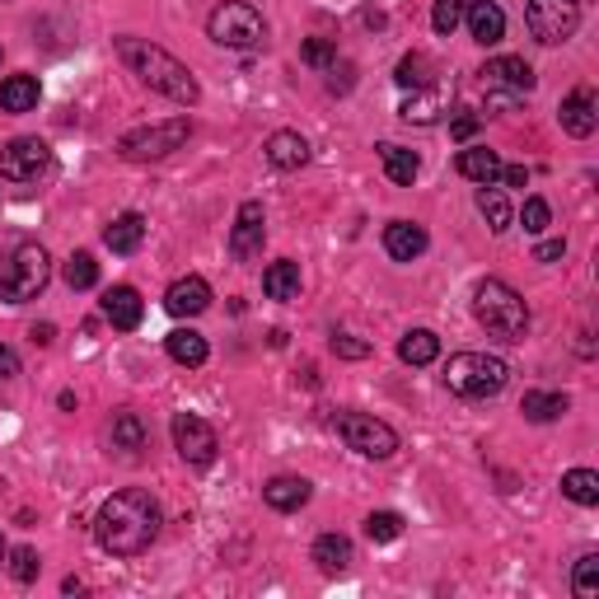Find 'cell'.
<instances>
[{"label":"cell","instance_id":"cell-1","mask_svg":"<svg viewBox=\"0 0 599 599\" xmlns=\"http://www.w3.org/2000/svg\"><path fill=\"white\" fill-rule=\"evenodd\" d=\"M160 524H164L160 501L141 487H123L99 506L94 538H99L103 552H113V558H141V552L160 538Z\"/></svg>","mask_w":599,"mask_h":599},{"label":"cell","instance_id":"cell-2","mask_svg":"<svg viewBox=\"0 0 599 599\" xmlns=\"http://www.w3.org/2000/svg\"><path fill=\"white\" fill-rule=\"evenodd\" d=\"M113 52H117V62H123L131 75H137L141 85L155 89V94L174 99V103H183V109L202 103V85H197V75H192L183 62H178L174 52H164L160 42H150V38H117V42H113Z\"/></svg>","mask_w":599,"mask_h":599},{"label":"cell","instance_id":"cell-3","mask_svg":"<svg viewBox=\"0 0 599 599\" xmlns=\"http://www.w3.org/2000/svg\"><path fill=\"white\" fill-rule=\"evenodd\" d=\"M473 319L497 342H524V333H530V305L501 277H487L473 286Z\"/></svg>","mask_w":599,"mask_h":599},{"label":"cell","instance_id":"cell-4","mask_svg":"<svg viewBox=\"0 0 599 599\" xmlns=\"http://www.w3.org/2000/svg\"><path fill=\"white\" fill-rule=\"evenodd\" d=\"M52 281V258L42 244H14L10 253H0V300L5 305H24L48 291Z\"/></svg>","mask_w":599,"mask_h":599},{"label":"cell","instance_id":"cell-5","mask_svg":"<svg viewBox=\"0 0 599 599\" xmlns=\"http://www.w3.org/2000/svg\"><path fill=\"white\" fill-rule=\"evenodd\" d=\"M506 380H511V366L487 352H455L445 361V388L459 398H497Z\"/></svg>","mask_w":599,"mask_h":599},{"label":"cell","instance_id":"cell-6","mask_svg":"<svg viewBox=\"0 0 599 599\" xmlns=\"http://www.w3.org/2000/svg\"><path fill=\"white\" fill-rule=\"evenodd\" d=\"M206 38L220 42V48H234V52H253L267 38V24L244 0H225V5L212 10V20H206Z\"/></svg>","mask_w":599,"mask_h":599},{"label":"cell","instance_id":"cell-7","mask_svg":"<svg viewBox=\"0 0 599 599\" xmlns=\"http://www.w3.org/2000/svg\"><path fill=\"white\" fill-rule=\"evenodd\" d=\"M192 137V117H169V123H150L137 127L117 141V155L131 160V164H150V160H164L174 150H183V141Z\"/></svg>","mask_w":599,"mask_h":599},{"label":"cell","instance_id":"cell-8","mask_svg":"<svg viewBox=\"0 0 599 599\" xmlns=\"http://www.w3.org/2000/svg\"><path fill=\"white\" fill-rule=\"evenodd\" d=\"M337 436L347 441V449H356V455H366V459L398 455V431L370 412H337Z\"/></svg>","mask_w":599,"mask_h":599},{"label":"cell","instance_id":"cell-9","mask_svg":"<svg viewBox=\"0 0 599 599\" xmlns=\"http://www.w3.org/2000/svg\"><path fill=\"white\" fill-rule=\"evenodd\" d=\"M52 169H56V155L48 141L14 137L0 145V178H10V183H38V178H48Z\"/></svg>","mask_w":599,"mask_h":599},{"label":"cell","instance_id":"cell-10","mask_svg":"<svg viewBox=\"0 0 599 599\" xmlns=\"http://www.w3.org/2000/svg\"><path fill=\"white\" fill-rule=\"evenodd\" d=\"M524 24L544 48H558L581 28V0H530L524 5Z\"/></svg>","mask_w":599,"mask_h":599},{"label":"cell","instance_id":"cell-11","mask_svg":"<svg viewBox=\"0 0 599 599\" xmlns=\"http://www.w3.org/2000/svg\"><path fill=\"white\" fill-rule=\"evenodd\" d=\"M169 431H174V449H178V459H183V463H192V469H206V463H216L220 441H216V426L206 422V417L178 412Z\"/></svg>","mask_w":599,"mask_h":599},{"label":"cell","instance_id":"cell-12","mask_svg":"<svg viewBox=\"0 0 599 599\" xmlns=\"http://www.w3.org/2000/svg\"><path fill=\"white\" fill-rule=\"evenodd\" d=\"M263 239H267V216H263V202H244L234 216V230H230V258L234 263H253L263 253Z\"/></svg>","mask_w":599,"mask_h":599},{"label":"cell","instance_id":"cell-13","mask_svg":"<svg viewBox=\"0 0 599 599\" xmlns=\"http://www.w3.org/2000/svg\"><path fill=\"white\" fill-rule=\"evenodd\" d=\"M99 309H103V319H109L117 333H131V328H141V319H145V305H141L137 286H109L103 300H99Z\"/></svg>","mask_w":599,"mask_h":599},{"label":"cell","instance_id":"cell-14","mask_svg":"<svg viewBox=\"0 0 599 599\" xmlns=\"http://www.w3.org/2000/svg\"><path fill=\"white\" fill-rule=\"evenodd\" d=\"M164 309L174 319H197V314L212 309V286L202 277H178L169 291H164Z\"/></svg>","mask_w":599,"mask_h":599},{"label":"cell","instance_id":"cell-15","mask_svg":"<svg viewBox=\"0 0 599 599\" xmlns=\"http://www.w3.org/2000/svg\"><path fill=\"white\" fill-rule=\"evenodd\" d=\"M463 20H469V38L477 48H497L506 38V10L497 0H473V5H463Z\"/></svg>","mask_w":599,"mask_h":599},{"label":"cell","instance_id":"cell-16","mask_svg":"<svg viewBox=\"0 0 599 599\" xmlns=\"http://www.w3.org/2000/svg\"><path fill=\"white\" fill-rule=\"evenodd\" d=\"M477 75H483L487 89H511V94H530L534 89V71H530V62H520V56H492Z\"/></svg>","mask_w":599,"mask_h":599},{"label":"cell","instance_id":"cell-17","mask_svg":"<svg viewBox=\"0 0 599 599\" xmlns=\"http://www.w3.org/2000/svg\"><path fill=\"white\" fill-rule=\"evenodd\" d=\"M426 244H431V239H426L422 225H412V220H388V225H384V253H388L394 263L422 258Z\"/></svg>","mask_w":599,"mask_h":599},{"label":"cell","instance_id":"cell-18","mask_svg":"<svg viewBox=\"0 0 599 599\" xmlns=\"http://www.w3.org/2000/svg\"><path fill=\"white\" fill-rule=\"evenodd\" d=\"M562 131H572V137H595V127H599V103H595V94L590 89H572V94L562 99Z\"/></svg>","mask_w":599,"mask_h":599},{"label":"cell","instance_id":"cell-19","mask_svg":"<svg viewBox=\"0 0 599 599\" xmlns=\"http://www.w3.org/2000/svg\"><path fill=\"white\" fill-rule=\"evenodd\" d=\"M263 155H267L272 169L291 174V169H305V164H309V141L300 137V131H272L267 145H263Z\"/></svg>","mask_w":599,"mask_h":599},{"label":"cell","instance_id":"cell-20","mask_svg":"<svg viewBox=\"0 0 599 599\" xmlns=\"http://www.w3.org/2000/svg\"><path fill=\"white\" fill-rule=\"evenodd\" d=\"M309 497H314V483H309V477H295V473H281V477H272V483L263 487V501L272 506V511H281V515L309 506Z\"/></svg>","mask_w":599,"mask_h":599},{"label":"cell","instance_id":"cell-21","mask_svg":"<svg viewBox=\"0 0 599 599\" xmlns=\"http://www.w3.org/2000/svg\"><path fill=\"white\" fill-rule=\"evenodd\" d=\"M164 352H169L174 366H188V370L206 366V356H212V347H206V337L197 328H174V333L164 337Z\"/></svg>","mask_w":599,"mask_h":599},{"label":"cell","instance_id":"cell-22","mask_svg":"<svg viewBox=\"0 0 599 599\" xmlns=\"http://www.w3.org/2000/svg\"><path fill=\"white\" fill-rule=\"evenodd\" d=\"M455 169L463 178H473L477 188H487V183H497V178H501V155H497V150H487V145H469V150H459Z\"/></svg>","mask_w":599,"mask_h":599},{"label":"cell","instance_id":"cell-23","mask_svg":"<svg viewBox=\"0 0 599 599\" xmlns=\"http://www.w3.org/2000/svg\"><path fill=\"white\" fill-rule=\"evenodd\" d=\"M38 99H42L38 75H5L0 80V109L5 113H34Z\"/></svg>","mask_w":599,"mask_h":599},{"label":"cell","instance_id":"cell-24","mask_svg":"<svg viewBox=\"0 0 599 599\" xmlns=\"http://www.w3.org/2000/svg\"><path fill=\"white\" fill-rule=\"evenodd\" d=\"M309 558L319 562L323 576H337V572H347V566L356 562V552H352V538H342V534H319V538H314V552H309Z\"/></svg>","mask_w":599,"mask_h":599},{"label":"cell","instance_id":"cell-25","mask_svg":"<svg viewBox=\"0 0 599 599\" xmlns=\"http://www.w3.org/2000/svg\"><path fill=\"white\" fill-rule=\"evenodd\" d=\"M145 441H150V431H145V422H141L137 412H117V417H113V426H109V445L117 449V455L137 459L141 449H145Z\"/></svg>","mask_w":599,"mask_h":599},{"label":"cell","instance_id":"cell-26","mask_svg":"<svg viewBox=\"0 0 599 599\" xmlns=\"http://www.w3.org/2000/svg\"><path fill=\"white\" fill-rule=\"evenodd\" d=\"M263 295L277 300V305H291V300H300V263L295 258H281L263 272Z\"/></svg>","mask_w":599,"mask_h":599},{"label":"cell","instance_id":"cell-27","mask_svg":"<svg viewBox=\"0 0 599 599\" xmlns=\"http://www.w3.org/2000/svg\"><path fill=\"white\" fill-rule=\"evenodd\" d=\"M380 164H384L388 183H398V188H412L417 174H422V160H417L408 145H394V141L380 145Z\"/></svg>","mask_w":599,"mask_h":599},{"label":"cell","instance_id":"cell-28","mask_svg":"<svg viewBox=\"0 0 599 599\" xmlns=\"http://www.w3.org/2000/svg\"><path fill=\"white\" fill-rule=\"evenodd\" d=\"M141 239H145V216L141 212H123L109 230H103V244H109L113 253H123V258L141 248Z\"/></svg>","mask_w":599,"mask_h":599},{"label":"cell","instance_id":"cell-29","mask_svg":"<svg viewBox=\"0 0 599 599\" xmlns=\"http://www.w3.org/2000/svg\"><path fill=\"white\" fill-rule=\"evenodd\" d=\"M441 109H445V94L436 85H426V89H412V94L403 99L398 117H403V123H417V127H431L441 117Z\"/></svg>","mask_w":599,"mask_h":599},{"label":"cell","instance_id":"cell-30","mask_svg":"<svg viewBox=\"0 0 599 599\" xmlns=\"http://www.w3.org/2000/svg\"><path fill=\"white\" fill-rule=\"evenodd\" d=\"M477 212H483V220L492 225V234H506V230H511V220H515L511 202H506V192L497 183L477 188Z\"/></svg>","mask_w":599,"mask_h":599},{"label":"cell","instance_id":"cell-31","mask_svg":"<svg viewBox=\"0 0 599 599\" xmlns=\"http://www.w3.org/2000/svg\"><path fill=\"white\" fill-rule=\"evenodd\" d=\"M566 408H572V403H566V394H544V388H530V394L520 398L524 422H558Z\"/></svg>","mask_w":599,"mask_h":599},{"label":"cell","instance_id":"cell-32","mask_svg":"<svg viewBox=\"0 0 599 599\" xmlns=\"http://www.w3.org/2000/svg\"><path fill=\"white\" fill-rule=\"evenodd\" d=\"M398 356H403L408 366H431V361L441 356V337L431 333V328H412V333H403Z\"/></svg>","mask_w":599,"mask_h":599},{"label":"cell","instance_id":"cell-33","mask_svg":"<svg viewBox=\"0 0 599 599\" xmlns=\"http://www.w3.org/2000/svg\"><path fill=\"white\" fill-rule=\"evenodd\" d=\"M562 497L576 506H599V473L595 469H572L562 473Z\"/></svg>","mask_w":599,"mask_h":599},{"label":"cell","instance_id":"cell-34","mask_svg":"<svg viewBox=\"0 0 599 599\" xmlns=\"http://www.w3.org/2000/svg\"><path fill=\"white\" fill-rule=\"evenodd\" d=\"M62 277H66V286L71 291H89V286H99V263H94V253H71L66 267H62Z\"/></svg>","mask_w":599,"mask_h":599},{"label":"cell","instance_id":"cell-35","mask_svg":"<svg viewBox=\"0 0 599 599\" xmlns=\"http://www.w3.org/2000/svg\"><path fill=\"white\" fill-rule=\"evenodd\" d=\"M394 80H398V89H426V85H436V80H431V56L408 52V56L398 62Z\"/></svg>","mask_w":599,"mask_h":599},{"label":"cell","instance_id":"cell-36","mask_svg":"<svg viewBox=\"0 0 599 599\" xmlns=\"http://www.w3.org/2000/svg\"><path fill=\"white\" fill-rule=\"evenodd\" d=\"M403 534V515L398 511H370L366 515V538L370 544H394Z\"/></svg>","mask_w":599,"mask_h":599},{"label":"cell","instance_id":"cell-37","mask_svg":"<svg viewBox=\"0 0 599 599\" xmlns=\"http://www.w3.org/2000/svg\"><path fill=\"white\" fill-rule=\"evenodd\" d=\"M572 590H576V599H595V595H599V552H586V558H576Z\"/></svg>","mask_w":599,"mask_h":599},{"label":"cell","instance_id":"cell-38","mask_svg":"<svg viewBox=\"0 0 599 599\" xmlns=\"http://www.w3.org/2000/svg\"><path fill=\"white\" fill-rule=\"evenodd\" d=\"M459 24H463V0H436V10H431V28H436L441 38H449Z\"/></svg>","mask_w":599,"mask_h":599},{"label":"cell","instance_id":"cell-39","mask_svg":"<svg viewBox=\"0 0 599 599\" xmlns=\"http://www.w3.org/2000/svg\"><path fill=\"white\" fill-rule=\"evenodd\" d=\"M300 62L314 66V71H328V66L337 62V48H333V42H328V38H309L305 48H300Z\"/></svg>","mask_w":599,"mask_h":599},{"label":"cell","instance_id":"cell-40","mask_svg":"<svg viewBox=\"0 0 599 599\" xmlns=\"http://www.w3.org/2000/svg\"><path fill=\"white\" fill-rule=\"evenodd\" d=\"M548 220H552V212H548V202H544V197H530V202H524V212H520L524 234H544V230H548Z\"/></svg>","mask_w":599,"mask_h":599},{"label":"cell","instance_id":"cell-41","mask_svg":"<svg viewBox=\"0 0 599 599\" xmlns=\"http://www.w3.org/2000/svg\"><path fill=\"white\" fill-rule=\"evenodd\" d=\"M38 566H42V562H38L34 548H14V552H10V576L20 581V586H28V581L38 576Z\"/></svg>","mask_w":599,"mask_h":599},{"label":"cell","instance_id":"cell-42","mask_svg":"<svg viewBox=\"0 0 599 599\" xmlns=\"http://www.w3.org/2000/svg\"><path fill=\"white\" fill-rule=\"evenodd\" d=\"M328 347H333V356H342V361H366V356H370V342L352 337V333H333V337H328Z\"/></svg>","mask_w":599,"mask_h":599},{"label":"cell","instance_id":"cell-43","mask_svg":"<svg viewBox=\"0 0 599 599\" xmlns=\"http://www.w3.org/2000/svg\"><path fill=\"white\" fill-rule=\"evenodd\" d=\"M356 85V66L352 62H333L328 66V94H347Z\"/></svg>","mask_w":599,"mask_h":599},{"label":"cell","instance_id":"cell-44","mask_svg":"<svg viewBox=\"0 0 599 599\" xmlns=\"http://www.w3.org/2000/svg\"><path fill=\"white\" fill-rule=\"evenodd\" d=\"M558 258H566V239H544L534 248V263H558Z\"/></svg>","mask_w":599,"mask_h":599},{"label":"cell","instance_id":"cell-45","mask_svg":"<svg viewBox=\"0 0 599 599\" xmlns=\"http://www.w3.org/2000/svg\"><path fill=\"white\" fill-rule=\"evenodd\" d=\"M473 131H477V117H455L449 123V137L455 141H473Z\"/></svg>","mask_w":599,"mask_h":599},{"label":"cell","instance_id":"cell-46","mask_svg":"<svg viewBox=\"0 0 599 599\" xmlns=\"http://www.w3.org/2000/svg\"><path fill=\"white\" fill-rule=\"evenodd\" d=\"M501 178L511 188H530V169H524V164H501Z\"/></svg>","mask_w":599,"mask_h":599},{"label":"cell","instance_id":"cell-47","mask_svg":"<svg viewBox=\"0 0 599 599\" xmlns=\"http://www.w3.org/2000/svg\"><path fill=\"white\" fill-rule=\"evenodd\" d=\"M14 374H20V356H14L10 347H0V384L14 380Z\"/></svg>","mask_w":599,"mask_h":599},{"label":"cell","instance_id":"cell-48","mask_svg":"<svg viewBox=\"0 0 599 599\" xmlns=\"http://www.w3.org/2000/svg\"><path fill=\"white\" fill-rule=\"evenodd\" d=\"M34 342H38V347H48V342H52V323H42V328H34Z\"/></svg>","mask_w":599,"mask_h":599},{"label":"cell","instance_id":"cell-49","mask_svg":"<svg viewBox=\"0 0 599 599\" xmlns=\"http://www.w3.org/2000/svg\"><path fill=\"white\" fill-rule=\"evenodd\" d=\"M10 558V548H5V534H0V562H5Z\"/></svg>","mask_w":599,"mask_h":599},{"label":"cell","instance_id":"cell-50","mask_svg":"<svg viewBox=\"0 0 599 599\" xmlns=\"http://www.w3.org/2000/svg\"><path fill=\"white\" fill-rule=\"evenodd\" d=\"M0 56H5V48H0Z\"/></svg>","mask_w":599,"mask_h":599}]
</instances>
